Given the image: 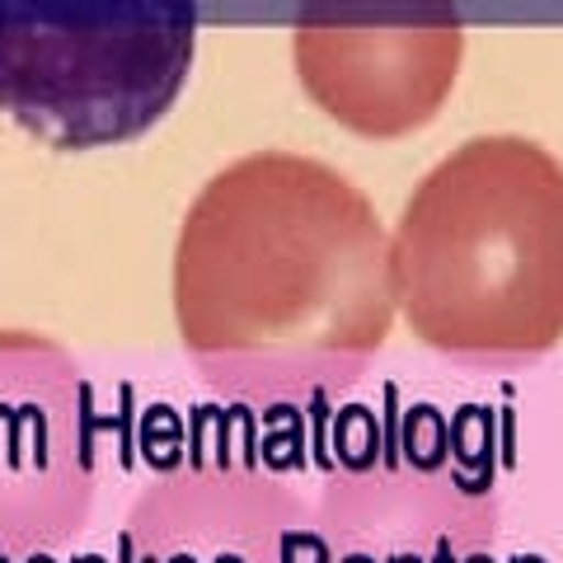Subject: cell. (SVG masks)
<instances>
[{"label":"cell","mask_w":563,"mask_h":563,"mask_svg":"<svg viewBox=\"0 0 563 563\" xmlns=\"http://www.w3.org/2000/svg\"><path fill=\"white\" fill-rule=\"evenodd\" d=\"M531 563H540V559H531Z\"/></svg>","instance_id":"3"},{"label":"cell","mask_w":563,"mask_h":563,"mask_svg":"<svg viewBox=\"0 0 563 563\" xmlns=\"http://www.w3.org/2000/svg\"><path fill=\"white\" fill-rule=\"evenodd\" d=\"M390 287L442 352H550L563 339V165L526 136L461 146L404 211Z\"/></svg>","instance_id":"2"},{"label":"cell","mask_w":563,"mask_h":563,"mask_svg":"<svg viewBox=\"0 0 563 563\" xmlns=\"http://www.w3.org/2000/svg\"><path fill=\"white\" fill-rule=\"evenodd\" d=\"M184 343L240 399L306 395L357 372L390 329V250L362 192L296 155H254L211 179L174 268Z\"/></svg>","instance_id":"1"}]
</instances>
